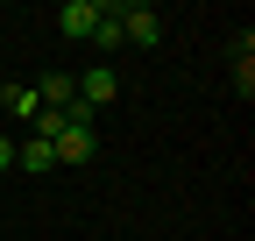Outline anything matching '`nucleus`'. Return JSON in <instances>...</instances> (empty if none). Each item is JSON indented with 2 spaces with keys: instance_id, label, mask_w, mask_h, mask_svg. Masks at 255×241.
<instances>
[{
  "instance_id": "1",
  "label": "nucleus",
  "mask_w": 255,
  "mask_h": 241,
  "mask_svg": "<svg viewBox=\"0 0 255 241\" xmlns=\"http://www.w3.org/2000/svg\"><path fill=\"white\" fill-rule=\"evenodd\" d=\"M71 78H78V107L85 114H100V107L121 100V71L114 64H92V71H71Z\"/></svg>"
},
{
  "instance_id": "2",
  "label": "nucleus",
  "mask_w": 255,
  "mask_h": 241,
  "mask_svg": "<svg viewBox=\"0 0 255 241\" xmlns=\"http://www.w3.org/2000/svg\"><path fill=\"white\" fill-rule=\"evenodd\" d=\"M100 14H107V0H64V7H57V28H64L71 43H92Z\"/></svg>"
},
{
  "instance_id": "3",
  "label": "nucleus",
  "mask_w": 255,
  "mask_h": 241,
  "mask_svg": "<svg viewBox=\"0 0 255 241\" xmlns=\"http://www.w3.org/2000/svg\"><path fill=\"white\" fill-rule=\"evenodd\" d=\"M121 43L156 50V43H163V14H156V7H121Z\"/></svg>"
},
{
  "instance_id": "4",
  "label": "nucleus",
  "mask_w": 255,
  "mask_h": 241,
  "mask_svg": "<svg viewBox=\"0 0 255 241\" xmlns=\"http://www.w3.org/2000/svg\"><path fill=\"white\" fill-rule=\"evenodd\" d=\"M50 156H57V163H92V156H100V135H92V128H64V135L50 142Z\"/></svg>"
},
{
  "instance_id": "5",
  "label": "nucleus",
  "mask_w": 255,
  "mask_h": 241,
  "mask_svg": "<svg viewBox=\"0 0 255 241\" xmlns=\"http://www.w3.org/2000/svg\"><path fill=\"white\" fill-rule=\"evenodd\" d=\"M36 100H43V114H64V107L78 100V78L71 71H43L36 78Z\"/></svg>"
},
{
  "instance_id": "6",
  "label": "nucleus",
  "mask_w": 255,
  "mask_h": 241,
  "mask_svg": "<svg viewBox=\"0 0 255 241\" xmlns=\"http://www.w3.org/2000/svg\"><path fill=\"white\" fill-rule=\"evenodd\" d=\"M0 107H7L14 120H36V114H43V100H36V85H14V78L0 85Z\"/></svg>"
},
{
  "instance_id": "7",
  "label": "nucleus",
  "mask_w": 255,
  "mask_h": 241,
  "mask_svg": "<svg viewBox=\"0 0 255 241\" xmlns=\"http://www.w3.org/2000/svg\"><path fill=\"white\" fill-rule=\"evenodd\" d=\"M14 163H21V170H57L50 142H36V135H28V142H14Z\"/></svg>"
},
{
  "instance_id": "8",
  "label": "nucleus",
  "mask_w": 255,
  "mask_h": 241,
  "mask_svg": "<svg viewBox=\"0 0 255 241\" xmlns=\"http://www.w3.org/2000/svg\"><path fill=\"white\" fill-rule=\"evenodd\" d=\"M92 43H100V50H121V7H107V14H100V28H92Z\"/></svg>"
},
{
  "instance_id": "9",
  "label": "nucleus",
  "mask_w": 255,
  "mask_h": 241,
  "mask_svg": "<svg viewBox=\"0 0 255 241\" xmlns=\"http://www.w3.org/2000/svg\"><path fill=\"white\" fill-rule=\"evenodd\" d=\"M0 170H14V142L7 135H0Z\"/></svg>"
}]
</instances>
